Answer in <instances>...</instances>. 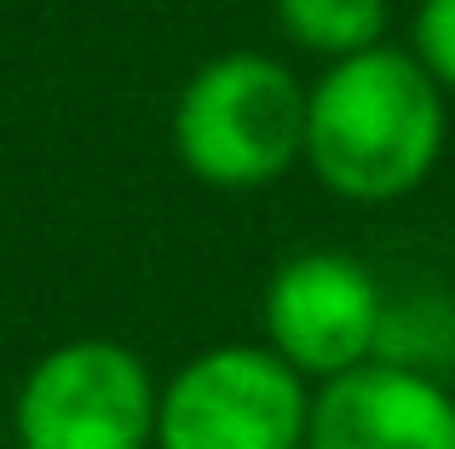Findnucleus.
<instances>
[{"label":"nucleus","mask_w":455,"mask_h":449,"mask_svg":"<svg viewBox=\"0 0 455 449\" xmlns=\"http://www.w3.org/2000/svg\"><path fill=\"white\" fill-rule=\"evenodd\" d=\"M450 138V92L403 46L329 64L306 98V168L340 202H398L433 179Z\"/></svg>","instance_id":"nucleus-1"},{"label":"nucleus","mask_w":455,"mask_h":449,"mask_svg":"<svg viewBox=\"0 0 455 449\" xmlns=\"http://www.w3.org/2000/svg\"><path fill=\"white\" fill-rule=\"evenodd\" d=\"M311 87L271 52H220L179 87L173 150L208 191H266L306 161Z\"/></svg>","instance_id":"nucleus-2"},{"label":"nucleus","mask_w":455,"mask_h":449,"mask_svg":"<svg viewBox=\"0 0 455 449\" xmlns=\"http://www.w3.org/2000/svg\"><path fill=\"white\" fill-rule=\"evenodd\" d=\"M311 381L266 340L208 346L156 398V449H306Z\"/></svg>","instance_id":"nucleus-3"},{"label":"nucleus","mask_w":455,"mask_h":449,"mask_svg":"<svg viewBox=\"0 0 455 449\" xmlns=\"http://www.w3.org/2000/svg\"><path fill=\"white\" fill-rule=\"evenodd\" d=\"M156 398L145 358L122 340H64L18 386V449H150Z\"/></svg>","instance_id":"nucleus-4"},{"label":"nucleus","mask_w":455,"mask_h":449,"mask_svg":"<svg viewBox=\"0 0 455 449\" xmlns=\"http://www.w3.org/2000/svg\"><path fill=\"white\" fill-rule=\"evenodd\" d=\"M259 328L289 369H300L311 386H329L375 363L387 300H380L375 271L357 254L306 248L271 271L266 300H259Z\"/></svg>","instance_id":"nucleus-5"},{"label":"nucleus","mask_w":455,"mask_h":449,"mask_svg":"<svg viewBox=\"0 0 455 449\" xmlns=\"http://www.w3.org/2000/svg\"><path fill=\"white\" fill-rule=\"evenodd\" d=\"M306 449H455V392L415 363H363L311 398Z\"/></svg>","instance_id":"nucleus-6"},{"label":"nucleus","mask_w":455,"mask_h":449,"mask_svg":"<svg viewBox=\"0 0 455 449\" xmlns=\"http://www.w3.org/2000/svg\"><path fill=\"white\" fill-rule=\"evenodd\" d=\"M271 12H277V29L289 35L294 52L323 58V64L387 46L392 23L387 0H271Z\"/></svg>","instance_id":"nucleus-7"},{"label":"nucleus","mask_w":455,"mask_h":449,"mask_svg":"<svg viewBox=\"0 0 455 449\" xmlns=\"http://www.w3.org/2000/svg\"><path fill=\"white\" fill-rule=\"evenodd\" d=\"M410 52L421 58V69L455 98V0H421L410 23Z\"/></svg>","instance_id":"nucleus-8"}]
</instances>
